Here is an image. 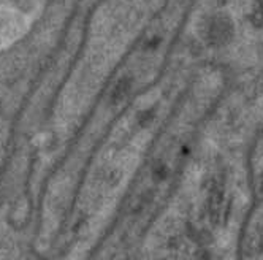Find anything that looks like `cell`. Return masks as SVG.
<instances>
[{
  "instance_id": "obj_1",
  "label": "cell",
  "mask_w": 263,
  "mask_h": 260,
  "mask_svg": "<svg viewBox=\"0 0 263 260\" xmlns=\"http://www.w3.org/2000/svg\"><path fill=\"white\" fill-rule=\"evenodd\" d=\"M8 5L23 14H32L36 8L35 0H8Z\"/></svg>"
},
{
  "instance_id": "obj_2",
  "label": "cell",
  "mask_w": 263,
  "mask_h": 260,
  "mask_svg": "<svg viewBox=\"0 0 263 260\" xmlns=\"http://www.w3.org/2000/svg\"><path fill=\"white\" fill-rule=\"evenodd\" d=\"M4 29V20H2V16H0V32H2Z\"/></svg>"
},
{
  "instance_id": "obj_3",
  "label": "cell",
  "mask_w": 263,
  "mask_h": 260,
  "mask_svg": "<svg viewBox=\"0 0 263 260\" xmlns=\"http://www.w3.org/2000/svg\"><path fill=\"white\" fill-rule=\"evenodd\" d=\"M0 5H8V0H0Z\"/></svg>"
}]
</instances>
